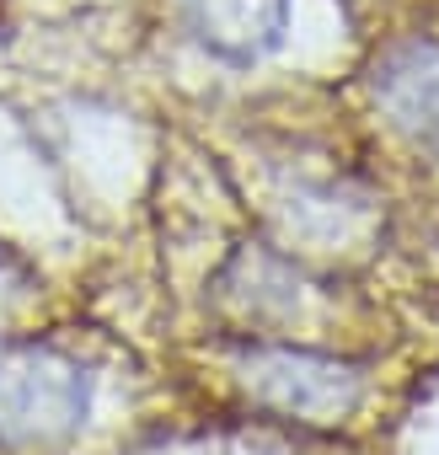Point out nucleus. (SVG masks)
<instances>
[{
  "mask_svg": "<svg viewBox=\"0 0 439 455\" xmlns=\"http://www.w3.org/2000/svg\"><path fill=\"white\" fill-rule=\"evenodd\" d=\"M92 380L81 364L49 348H17L0 359V444H54L86 418Z\"/></svg>",
  "mask_w": 439,
  "mask_h": 455,
  "instance_id": "nucleus-1",
  "label": "nucleus"
},
{
  "mask_svg": "<svg viewBox=\"0 0 439 455\" xmlns=\"http://www.w3.org/2000/svg\"><path fill=\"white\" fill-rule=\"evenodd\" d=\"M188 28L204 49L226 54V60H263L279 49L284 22H290V0H182Z\"/></svg>",
  "mask_w": 439,
  "mask_h": 455,
  "instance_id": "nucleus-4",
  "label": "nucleus"
},
{
  "mask_svg": "<svg viewBox=\"0 0 439 455\" xmlns=\"http://www.w3.org/2000/svg\"><path fill=\"white\" fill-rule=\"evenodd\" d=\"M242 375L268 407L311 418V423H327V418L348 412L354 396H359V370H348L338 359H322V354H306V348H252Z\"/></svg>",
  "mask_w": 439,
  "mask_h": 455,
  "instance_id": "nucleus-3",
  "label": "nucleus"
},
{
  "mask_svg": "<svg viewBox=\"0 0 439 455\" xmlns=\"http://www.w3.org/2000/svg\"><path fill=\"white\" fill-rule=\"evenodd\" d=\"M370 97L380 118L428 161H439V38H391L370 65Z\"/></svg>",
  "mask_w": 439,
  "mask_h": 455,
  "instance_id": "nucleus-2",
  "label": "nucleus"
}]
</instances>
